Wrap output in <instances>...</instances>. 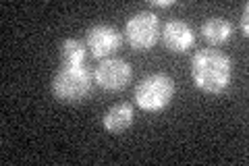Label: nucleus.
Masks as SVG:
<instances>
[{
  "label": "nucleus",
  "mask_w": 249,
  "mask_h": 166,
  "mask_svg": "<svg viewBox=\"0 0 249 166\" xmlns=\"http://www.w3.org/2000/svg\"><path fill=\"white\" fill-rule=\"evenodd\" d=\"M93 75L85 67H60L52 79V93L62 104H79L91 93Z\"/></svg>",
  "instance_id": "nucleus-2"
},
{
  "label": "nucleus",
  "mask_w": 249,
  "mask_h": 166,
  "mask_svg": "<svg viewBox=\"0 0 249 166\" xmlns=\"http://www.w3.org/2000/svg\"><path fill=\"white\" fill-rule=\"evenodd\" d=\"M88 52V44H83L81 39H65L60 44V67H83Z\"/></svg>",
  "instance_id": "nucleus-10"
},
{
  "label": "nucleus",
  "mask_w": 249,
  "mask_h": 166,
  "mask_svg": "<svg viewBox=\"0 0 249 166\" xmlns=\"http://www.w3.org/2000/svg\"><path fill=\"white\" fill-rule=\"evenodd\" d=\"M133 118H135V112H133V106L127 104V102H119V104L110 106L104 112L102 116V127L108 131V133H119L127 131L131 125H133Z\"/></svg>",
  "instance_id": "nucleus-8"
},
{
  "label": "nucleus",
  "mask_w": 249,
  "mask_h": 166,
  "mask_svg": "<svg viewBox=\"0 0 249 166\" xmlns=\"http://www.w3.org/2000/svg\"><path fill=\"white\" fill-rule=\"evenodd\" d=\"M133 79V69L123 58H104L93 71V81L106 92H121Z\"/></svg>",
  "instance_id": "nucleus-5"
},
{
  "label": "nucleus",
  "mask_w": 249,
  "mask_h": 166,
  "mask_svg": "<svg viewBox=\"0 0 249 166\" xmlns=\"http://www.w3.org/2000/svg\"><path fill=\"white\" fill-rule=\"evenodd\" d=\"M232 79V60L227 52L216 48L197 50L191 58V81L210 96L227 92Z\"/></svg>",
  "instance_id": "nucleus-1"
},
{
  "label": "nucleus",
  "mask_w": 249,
  "mask_h": 166,
  "mask_svg": "<svg viewBox=\"0 0 249 166\" xmlns=\"http://www.w3.org/2000/svg\"><path fill=\"white\" fill-rule=\"evenodd\" d=\"M160 36H162V42H164L166 50L175 54H183L196 44V34H193L191 25H187L185 21H178V19L168 21L164 29L160 31Z\"/></svg>",
  "instance_id": "nucleus-7"
},
{
  "label": "nucleus",
  "mask_w": 249,
  "mask_h": 166,
  "mask_svg": "<svg viewBox=\"0 0 249 166\" xmlns=\"http://www.w3.org/2000/svg\"><path fill=\"white\" fill-rule=\"evenodd\" d=\"M152 4L158 9H168V6H175V0H154Z\"/></svg>",
  "instance_id": "nucleus-12"
},
{
  "label": "nucleus",
  "mask_w": 249,
  "mask_h": 166,
  "mask_svg": "<svg viewBox=\"0 0 249 166\" xmlns=\"http://www.w3.org/2000/svg\"><path fill=\"white\" fill-rule=\"evenodd\" d=\"M201 36L208 44L212 46H220L224 42H229L231 36H232V23L222 19V17H212L204 21V25H201Z\"/></svg>",
  "instance_id": "nucleus-9"
},
{
  "label": "nucleus",
  "mask_w": 249,
  "mask_h": 166,
  "mask_svg": "<svg viewBox=\"0 0 249 166\" xmlns=\"http://www.w3.org/2000/svg\"><path fill=\"white\" fill-rule=\"evenodd\" d=\"M85 44L93 58H110L123 46V34L110 25H93L88 29Z\"/></svg>",
  "instance_id": "nucleus-6"
},
{
  "label": "nucleus",
  "mask_w": 249,
  "mask_h": 166,
  "mask_svg": "<svg viewBox=\"0 0 249 166\" xmlns=\"http://www.w3.org/2000/svg\"><path fill=\"white\" fill-rule=\"evenodd\" d=\"M175 81L166 73L147 75L135 88V102L145 112H160L175 98Z\"/></svg>",
  "instance_id": "nucleus-3"
},
{
  "label": "nucleus",
  "mask_w": 249,
  "mask_h": 166,
  "mask_svg": "<svg viewBox=\"0 0 249 166\" xmlns=\"http://www.w3.org/2000/svg\"><path fill=\"white\" fill-rule=\"evenodd\" d=\"M124 37L137 52L152 50L160 39V19L152 11L135 13L124 25Z\"/></svg>",
  "instance_id": "nucleus-4"
},
{
  "label": "nucleus",
  "mask_w": 249,
  "mask_h": 166,
  "mask_svg": "<svg viewBox=\"0 0 249 166\" xmlns=\"http://www.w3.org/2000/svg\"><path fill=\"white\" fill-rule=\"evenodd\" d=\"M241 29H243V36H249V4H243V15H241Z\"/></svg>",
  "instance_id": "nucleus-11"
}]
</instances>
